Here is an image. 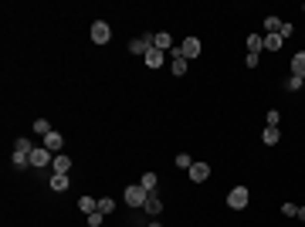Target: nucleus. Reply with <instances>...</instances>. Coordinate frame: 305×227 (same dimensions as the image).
Here are the masks:
<instances>
[{"label": "nucleus", "instance_id": "nucleus-1", "mask_svg": "<svg viewBox=\"0 0 305 227\" xmlns=\"http://www.w3.org/2000/svg\"><path fill=\"white\" fill-rule=\"evenodd\" d=\"M146 197H150V190H143V183H136V187H126V204L129 207H146Z\"/></svg>", "mask_w": 305, "mask_h": 227}, {"label": "nucleus", "instance_id": "nucleus-2", "mask_svg": "<svg viewBox=\"0 0 305 227\" xmlns=\"http://www.w3.org/2000/svg\"><path fill=\"white\" fill-rule=\"evenodd\" d=\"M51 163H55V152L48 150V146H34V150H31V166H34V170L51 166Z\"/></svg>", "mask_w": 305, "mask_h": 227}, {"label": "nucleus", "instance_id": "nucleus-3", "mask_svg": "<svg viewBox=\"0 0 305 227\" xmlns=\"http://www.w3.org/2000/svg\"><path fill=\"white\" fill-rule=\"evenodd\" d=\"M248 200H251L248 187H234V190L228 193V207H230V210H244V207H248Z\"/></svg>", "mask_w": 305, "mask_h": 227}, {"label": "nucleus", "instance_id": "nucleus-4", "mask_svg": "<svg viewBox=\"0 0 305 227\" xmlns=\"http://www.w3.org/2000/svg\"><path fill=\"white\" fill-rule=\"evenodd\" d=\"M200 51H204V44H200V38H183V44H180V55L187 58H200Z\"/></svg>", "mask_w": 305, "mask_h": 227}, {"label": "nucleus", "instance_id": "nucleus-5", "mask_svg": "<svg viewBox=\"0 0 305 227\" xmlns=\"http://www.w3.org/2000/svg\"><path fill=\"white\" fill-rule=\"evenodd\" d=\"M109 38H112V27H109L105 20H95V24H92V41H95V44H109Z\"/></svg>", "mask_w": 305, "mask_h": 227}, {"label": "nucleus", "instance_id": "nucleus-6", "mask_svg": "<svg viewBox=\"0 0 305 227\" xmlns=\"http://www.w3.org/2000/svg\"><path fill=\"white\" fill-rule=\"evenodd\" d=\"M143 61H146V68H163V61H166V51H159V48H150V51L143 55Z\"/></svg>", "mask_w": 305, "mask_h": 227}, {"label": "nucleus", "instance_id": "nucleus-7", "mask_svg": "<svg viewBox=\"0 0 305 227\" xmlns=\"http://www.w3.org/2000/svg\"><path fill=\"white\" fill-rule=\"evenodd\" d=\"M150 48H152V34H143V38L129 41V51H133V55H146Z\"/></svg>", "mask_w": 305, "mask_h": 227}, {"label": "nucleus", "instance_id": "nucleus-8", "mask_svg": "<svg viewBox=\"0 0 305 227\" xmlns=\"http://www.w3.org/2000/svg\"><path fill=\"white\" fill-rule=\"evenodd\" d=\"M170 58H173V61H170L173 75H187V65H190V61H187V58L180 55V48H173V51H170Z\"/></svg>", "mask_w": 305, "mask_h": 227}, {"label": "nucleus", "instance_id": "nucleus-9", "mask_svg": "<svg viewBox=\"0 0 305 227\" xmlns=\"http://www.w3.org/2000/svg\"><path fill=\"white\" fill-rule=\"evenodd\" d=\"M152 48H159V51H173L170 31H159V34H152Z\"/></svg>", "mask_w": 305, "mask_h": 227}, {"label": "nucleus", "instance_id": "nucleus-10", "mask_svg": "<svg viewBox=\"0 0 305 227\" xmlns=\"http://www.w3.org/2000/svg\"><path fill=\"white\" fill-rule=\"evenodd\" d=\"M207 176H210V166H207V163H193V166H190V180H193V183H204Z\"/></svg>", "mask_w": 305, "mask_h": 227}, {"label": "nucleus", "instance_id": "nucleus-11", "mask_svg": "<svg viewBox=\"0 0 305 227\" xmlns=\"http://www.w3.org/2000/svg\"><path fill=\"white\" fill-rule=\"evenodd\" d=\"M44 146H48V150H51V152L58 156V152H61V146H65V139H61V133H55V129H51V133L44 136Z\"/></svg>", "mask_w": 305, "mask_h": 227}, {"label": "nucleus", "instance_id": "nucleus-12", "mask_svg": "<svg viewBox=\"0 0 305 227\" xmlns=\"http://www.w3.org/2000/svg\"><path fill=\"white\" fill-rule=\"evenodd\" d=\"M68 187H72L68 173H51V190H58V193H65Z\"/></svg>", "mask_w": 305, "mask_h": 227}, {"label": "nucleus", "instance_id": "nucleus-13", "mask_svg": "<svg viewBox=\"0 0 305 227\" xmlns=\"http://www.w3.org/2000/svg\"><path fill=\"white\" fill-rule=\"evenodd\" d=\"M292 75H295V78H305V51H299V55L292 58Z\"/></svg>", "mask_w": 305, "mask_h": 227}, {"label": "nucleus", "instance_id": "nucleus-14", "mask_svg": "<svg viewBox=\"0 0 305 227\" xmlns=\"http://www.w3.org/2000/svg\"><path fill=\"white\" fill-rule=\"evenodd\" d=\"M51 170H55V173H68V170H72V159H68L65 152H58L55 163H51Z\"/></svg>", "mask_w": 305, "mask_h": 227}, {"label": "nucleus", "instance_id": "nucleus-15", "mask_svg": "<svg viewBox=\"0 0 305 227\" xmlns=\"http://www.w3.org/2000/svg\"><path fill=\"white\" fill-rule=\"evenodd\" d=\"M258 51H265V38L261 34H248V55H258Z\"/></svg>", "mask_w": 305, "mask_h": 227}, {"label": "nucleus", "instance_id": "nucleus-16", "mask_svg": "<svg viewBox=\"0 0 305 227\" xmlns=\"http://www.w3.org/2000/svg\"><path fill=\"white\" fill-rule=\"evenodd\" d=\"M78 210H81V214H95V210H98V200H92V197H81V200H78Z\"/></svg>", "mask_w": 305, "mask_h": 227}, {"label": "nucleus", "instance_id": "nucleus-17", "mask_svg": "<svg viewBox=\"0 0 305 227\" xmlns=\"http://www.w3.org/2000/svg\"><path fill=\"white\" fill-rule=\"evenodd\" d=\"M146 210H150L152 217H156V214H159V210H163V200H159V197H156V193H150V197H146Z\"/></svg>", "mask_w": 305, "mask_h": 227}, {"label": "nucleus", "instance_id": "nucleus-18", "mask_svg": "<svg viewBox=\"0 0 305 227\" xmlns=\"http://www.w3.org/2000/svg\"><path fill=\"white\" fill-rule=\"evenodd\" d=\"M278 136H282V133H278V126H268L261 139H265V146H275V143H278Z\"/></svg>", "mask_w": 305, "mask_h": 227}, {"label": "nucleus", "instance_id": "nucleus-19", "mask_svg": "<svg viewBox=\"0 0 305 227\" xmlns=\"http://www.w3.org/2000/svg\"><path fill=\"white\" fill-rule=\"evenodd\" d=\"M282 41H285V38H278V34H265V51H278Z\"/></svg>", "mask_w": 305, "mask_h": 227}, {"label": "nucleus", "instance_id": "nucleus-20", "mask_svg": "<svg viewBox=\"0 0 305 227\" xmlns=\"http://www.w3.org/2000/svg\"><path fill=\"white\" fill-rule=\"evenodd\" d=\"M10 159H14V166H20V170H24V166H31V152H17V150H14Z\"/></svg>", "mask_w": 305, "mask_h": 227}, {"label": "nucleus", "instance_id": "nucleus-21", "mask_svg": "<svg viewBox=\"0 0 305 227\" xmlns=\"http://www.w3.org/2000/svg\"><path fill=\"white\" fill-rule=\"evenodd\" d=\"M265 31L268 34H282V20L278 17H265Z\"/></svg>", "mask_w": 305, "mask_h": 227}, {"label": "nucleus", "instance_id": "nucleus-22", "mask_svg": "<svg viewBox=\"0 0 305 227\" xmlns=\"http://www.w3.org/2000/svg\"><path fill=\"white\" fill-rule=\"evenodd\" d=\"M302 85H305V78H295V75H288V81H285L288 92H302Z\"/></svg>", "mask_w": 305, "mask_h": 227}, {"label": "nucleus", "instance_id": "nucleus-23", "mask_svg": "<svg viewBox=\"0 0 305 227\" xmlns=\"http://www.w3.org/2000/svg\"><path fill=\"white\" fill-rule=\"evenodd\" d=\"M143 190L156 193V173H143Z\"/></svg>", "mask_w": 305, "mask_h": 227}, {"label": "nucleus", "instance_id": "nucleus-24", "mask_svg": "<svg viewBox=\"0 0 305 227\" xmlns=\"http://www.w3.org/2000/svg\"><path fill=\"white\" fill-rule=\"evenodd\" d=\"M34 133H41V136H48V133H51L48 119H34Z\"/></svg>", "mask_w": 305, "mask_h": 227}, {"label": "nucleus", "instance_id": "nucleus-25", "mask_svg": "<svg viewBox=\"0 0 305 227\" xmlns=\"http://www.w3.org/2000/svg\"><path fill=\"white\" fill-rule=\"evenodd\" d=\"M112 207H115V200H109V197L98 200V214H112Z\"/></svg>", "mask_w": 305, "mask_h": 227}, {"label": "nucleus", "instance_id": "nucleus-26", "mask_svg": "<svg viewBox=\"0 0 305 227\" xmlns=\"http://www.w3.org/2000/svg\"><path fill=\"white\" fill-rule=\"evenodd\" d=\"M14 150H17V152H31L34 146H31V139H17V143H14Z\"/></svg>", "mask_w": 305, "mask_h": 227}, {"label": "nucleus", "instance_id": "nucleus-27", "mask_svg": "<svg viewBox=\"0 0 305 227\" xmlns=\"http://www.w3.org/2000/svg\"><path fill=\"white\" fill-rule=\"evenodd\" d=\"M102 221H105V214H88V227H102Z\"/></svg>", "mask_w": 305, "mask_h": 227}, {"label": "nucleus", "instance_id": "nucleus-28", "mask_svg": "<svg viewBox=\"0 0 305 227\" xmlns=\"http://www.w3.org/2000/svg\"><path fill=\"white\" fill-rule=\"evenodd\" d=\"M176 166H183V170H190V166H193V159H190V156H187V152H180V156H176Z\"/></svg>", "mask_w": 305, "mask_h": 227}, {"label": "nucleus", "instance_id": "nucleus-29", "mask_svg": "<svg viewBox=\"0 0 305 227\" xmlns=\"http://www.w3.org/2000/svg\"><path fill=\"white\" fill-rule=\"evenodd\" d=\"M282 214H285V217H299V207H295V204H285Z\"/></svg>", "mask_w": 305, "mask_h": 227}, {"label": "nucleus", "instance_id": "nucleus-30", "mask_svg": "<svg viewBox=\"0 0 305 227\" xmlns=\"http://www.w3.org/2000/svg\"><path fill=\"white\" fill-rule=\"evenodd\" d=\"M278 119H282V115H278V109H271V112H268V126H278Z\"/></svg>", "mask_w": 305, "mask_h": 227}, {"label": "nucleus", "instance_id": "nucleus-31", "mask_svg": "<svg viewBox=\"0 0 305 227\" xmlns=\"http://www.w3.org/2000/svg\"><path fill=\"white\" fill-rule=\"evenodd\" d=\"M299 221H305V207H299Z\"/></svg>", "mask_w": 305, "mask_h": 227}, {"label": "nucleus", "instance_id": "nucleus-32", "mask_svg": "<svg viewBox=\"0 0 305 227\" xmlns=\"http://www.w3.org/2000/svg\"><path fill=\"white\" fill-rule=\"evenodd\" d=\"M150 227H163V224H156V221H152V224H150Z\"/></svg>", "mask_w": 305, "mask_h": 227}, {"label": "nucleus", "instance_id": "nucleus-33", "mask_svg": "<svg viewBox=\"0 0 305 227\" xmlns=\"http://www.w3.org/2000/svg\"><path fill=\"white\" fill-rule=\"evenodd\" d=\"M302 10H305V7H302Z\"/></svg>", "mask_w": 305, "mask_h": 227}, {"label": "nucleus", "instance_id": "nucleus-34", "mask_svg": "<svg viewBox=\"0 0 305 227\" xmlns=\"http://www.w3.org/2000/svg\"><path fill=\"white\" fill-rule=\"evenodd\" d=\"M302 88H305V85H302Z\"/></svg>", "mask_w": 305, "mask_h": 227}]
</instances>
